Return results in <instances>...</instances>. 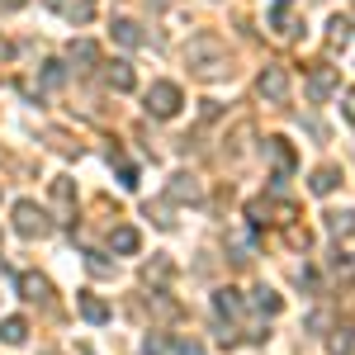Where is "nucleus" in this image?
Wrapping results in <instances>:
<instances>
[{
    "mask_svg": "<svg viewBox=\"0 0 355 355\" xmlns=\"http://www.w3.org/2000/svg\"><path fill=\"white\" fill-rule=\"evenodd\" d=\"M185 62H190L194 76H223L227 71V43H223L218 33H199L185 48Z\"/></svg>",
    "mask_w": 355,
    "mask_h": 355,
    "instance_id": "1",
    "label": "nucleus"
},
{
    "mask_svg": "<svg viewBox=\"0 0 355 355\" xmlns=\"http://www.w3.org/2000/svg\"><path fill=\"white\" fill-rule=\"evenodd\" d=\"M180 105H185V95H180L175 81H152V90H147V114L152 119H175Z\"/></svg>",
    "mask_w": 355,
    "mask_h": 355,
    "instance_id": "2",
    "label": "nucleus"
},
{
    "mask_svg": "<svg viewBox=\"0 0 355 355\" xmlns=\"http://www.w3.org/2000/svg\"><path fill=\"white\" fill-rule=\"evenodd\" d=\"M15 232H19V237H48V232H53V218H48L33 199H19V204H15Z\"/></svg>",
    "mask_w": 355,
    "mask_h": 355,
    "instance_id": "3",
    "label": "nucleus"
},
{
    "mask_svg": "<svg viewBox=\"0 0 355 355\" xmlns=\"http://www.w3.org/2000/svg\"><path fill=\"white\" fill-rule=\"evenodd\" d=\"M256 90H261V100H289V67H279V62H266L261 67V81H256Z\"/></svg>",
    "mask_w": 355,
    "mask_h": 355,
    "instance_id": "4",
    "label": "nucleus"
},
{
    "mask_svg": "<svg viewBox=\"0 0 355 355\" xmlns=\"http://www.w3.org/2000/svg\"><path fill=\"white\" fill-rule=\"evenodd\" d=\"M336 85H341V71H336V67H327V62H318V67L308 71L303 90H308V100H313V105H322V100H327Z\"/></svg>",
    "mask_w": 355,
    "mask_h": 355,
    "instance_id": "5",
    "label": "nucleus"
},
{
    "mask_svg": "<svg viewBox=\"0 0 355 355\" xmlns=\"http://www.w3.org/2000/svg\"><path fill=\"white\" fill-rule=\"evenodd\" d=\"M53 209H57V218H62V223L76 218V185H71L67 175H57V180H53Z\"/></svg>",
    "mask_w": 355,
    "mask_h": 355,
    "instance_id": "6",
    "label": "nucleus"
},
{
    "mask_svg": "<svg viewBox=\"0 0 355 355\" xmlns=\"http://www.w3.org/2000/svg\"><path fill=\"white\" fill-rule=\"evenodd\" d=\"M166 194H171L175 204H199V199H204V185H199L194 175H185V171H180V175H171Z\"/></svg>",
    "mask_w": 355,
    "mask_h": 355,
    "instance_id": "7",
    "label": "nucleus"
},
{
    "mask_svg": "<svg viewBox=\"0 0 355 355\" xmlns=\"http://www.w3.org/2000/svg\"><path fill=\"white\" fill-rule=\"evenodd\" d=\"M43 5H53L62 19H71V24H90L95 19V0H43Z\"/></svg>",
    "mask_w": 355,
    "mask_h": 355,
    "instance_id": "8",
    "label": "nucleus"
},
{
    "mask_svg": "<svg viewBox=\"0 0 355 355\" xmlns=\"http://www.w3.org/2000/svg\"><path fill=\"white\" fill-rule=\"evenodd\" d=\"M270 28L279 33V38H294V33H299V24H294V0H275V10H270Z\"/></svg>",
    "mask_w": 355,
    "mask_h": 355,
    "instance_id": "9",
    "label": "nucleus"
},
{
    "mask_svg": "<svg viewBox=\"0 0 355 355\" xmlns=\"http://www.w3.org/2000/svg\"><path fill=\"white\" fill-rule=\"evenodd\" d=\"M19 294H24L28 303H53V284L43 279V275H19Z\"/></svg>",
    "mask_w": 355,
    "mask_h": 355,
    "instance_id": "10",
    "label": "nucleus"
},
{
    "mask_svg": "<svg viewBox=\"0 0 355 355\" xmlns=\"http://www.w3.org/2000/svg\"><path fill=\"white\" fill-rule=\"evenodd\" d=\"M214 313H218L223 322H232L242 313V294L237 289H214Z\"/></svg>",
    "mask_w": 355,
    "mask_h": 355,
    "instance_id": "11",
    "label": "nucleus"
},
{
    "mask_svg": "<svg viewBox=\"0 0 355 355\" xmlns=\"http://www.w3.org/2000/svg\"><path fill=\"white\" fill-rule=\"evenodd\" d=\"M76 303H81V318H85V322H95V327H100V322H110V303L100 299V294H81Z\"/></svg>",
    "mask_w": 355,
    "mask_h": 355,
    "instance_id": "12",
    "label": "nucleus"
},
{
    "mask_svg": "<svg viewBox=\"0 0 355 355\" xmlns=\"http://www.w3.org/2000/svg\"><path fill=\"white\" fill-rule=\"evenodd\" d=\"M137 242H142V237H137V227H128V223H119V227L110 232V246L119 251V256H133Z\"/></svg>",
    "mask_w": 355,
    "mask_h": 355,
    "instance_id": "13",
    "label": "nucleus"
},
{
    "mask_svg": "<svg viewBox=\"0 0 355 355\" xmlns=\"http://www.w3.org/2000/svg\"><path fill=\"white\" fill-rule=\"evenodd\" d=\"M327 232L346 242V237L355 232V209H331V214H327Z\"/></svg>",
    "mask_w": 355,
    "mask_h": 355,
    "instance_id": "14",
    "label": "nucleus"
},
{
    "mask_svg": "<svg viewBox=\"0 0 355 355\" xmlns=\"http://www.w3.org/2000/svg\"><path fill=\"white\" fill-rule=\"evenodd\" d=\"M0 341H5V346H24L28 341V322L24 318H0Z\"/></svg>",
    "mask_w": 355,
    "mask_h": 355,
    "instance_id": "15",
    "label": "nucleus"
},
{
    "mask_svg": "<svg viewBox=\"0 0 355 355\" xmlns=\"http://www.w3.org/2000/svg\"><path fill=\"white\" fill-rule=\"evenodd\" d=\"M67 62H76V67H95V62H100V48H95L90 38H76V43L67 48Z\"/></svg>",
    "mask_w": 355,
    "mask_h": 355,
    "instance_id": "16",
    "label": "nucleus"
},
{
    "mask_svg": "<svg viewBox=\"0 0 355 355\" xmlns=\"http://www.w3.org/2000/svg\"><path fill=\"white\" fill-rule=\"evenodd\" d=\"M105 81H110L114 90H133V67H128V62H110V67H105Z\"/></svg>",
    "mask_w": 355,
    "mask_h": 355,
    "instance_id": "17",
    "label": "nucleus"
},
{
    "mask_svg": "<svg viewBox=\"0 0 355 355\" xmlns=\"http://www.w3.org/2000/svg\"><path fill=\"white\" fill-rule=\"evenodd\" d=\"M114 43H123V48H137L142 43V28L133 19H114Z\"/></svg>",
    "mask_w": 355,
    "mask_h": 355,
    "instance_id": "18",
    "label": "nucleus"
},
{
    "mask_svg": "<svg viewBox=\"0 0 355 355\" xmlns=\"http://www.w3.org/2000/svg\"><path fill=\"white\" fill-rule=\"evenodd\" d=\"M336 180H341V171H336V166H322V171H313L308 185H313V194H331V190H336Z\"/></svg>",
    "mask_w": 355,
    "mask_h": 355,
    "instance_id": "19",
    "label": "nucleus"
},
{
    "mask_svg": "<svg viewBox=\"0 0 355 355\" xmlns=\"http://www.w3.org/2000/svg\"><path fill=\"white\" fill-rule=\"evenodd\" d=\"M251 308H256V313H266V318H275V313H279V294H275V289H266V284H261V289H256V294H251Z\"/></svg>",
    "mask_w": 355,
    "mask_h": 355,
    "instance_id": "20",
    "label": "nucleus"
},
{
    "mask_svg": "<svg viewBox=\"0 0 355 355\" xmlns=\"http://www.w3.org/2000/svg\"><path fill=\"white\" fill-rule=\"evenodd\" d=\"M327 346H331V355H355V327H336V336Z\"/></svg>",
    "mask_w": 355,
    "mask_h": 355,
    "instance_id": "21",
    "label": "nucleus"
},
{
    "mask_svg": "<svg viewBox=\"0 0 355 355\" xmlns=\"http://www.w3.org/2000/svg\"><path fill=\"white\" fill-rule=\"evenodd\" d=\"M346 38H351V19L336 15V19H331V43H346Z\"/></svg>",
    "mask_w": 355,
    "mask_h": 355,
    "instance_id": "22",
    "label": "nucleus"
},
{
    "mask_svg": "<svg viewBox=\"0 0 355 355\" xmlns=\"http://www.w3.org/2000/svg\"><path fill=\"white\" fill-rule=\"evenodd\" d=\"M142 351H147V355H166V336H162V331H152V336L142 341Z\"/></svg>",
    "mask_w": 355,
    "mask_h": 355,
    "instance_id": "23",
    "label": "nucleus"
},
{
    "mask_svg": "<svg viewBox=\"0 0 355 355\" xmlns=\"http://www.w3.org/2000/svg\"><path fill=\"white\" fill-rule=\"evenodd\" d=\"M246 214H251V223H256V227H261V223L270 218V204H266V199H256V204H251V209H246Z\"/></svg>",
    "mask_w": 355,
    "mask_h": 355,
    "instance_id": "24",
    "label": "nucleus"
},
{
    "mask_svg": "<svg viewBox=\"0 0 355 355\" xmlns=\"http://www.w3.org/2000/svg\"><path fill=\"white\" fill-rule=\"evenodd\" d=\"M85 266H90V275H114V266H110V261H105V256H90Z\"/></svg>",
    "mask_w": 355,
    "mask_h": 355,
    "instance_id": "25",
    "label": "nucleus"
},
{
    "mask_svg": "<svg viewBox=\"0 0 355 355\" xmlns=\"http://www.w3.org/2000/svg\"><path fill=\"white\" fill-rule=\"evenodd\" d=\"M62 76H67V71H62V62H48V71H43V81H48V85H62Z\"/></svg>",
    "mask_w": 355,
    "mask_h": 355,
    "instance_id": "26",
    "label": "nucleus"
},
{
    "mask_svg": "<svg viewBox=\"0 0 355 355\" xmlns=\"http://www.w3.org/2000/svg\"><path fill=\"white\" fill-rule=\"evenodd\" d=\"M341 114H346V119L355 123V90H346V100H341Z\"/></svg>",
    "mask_w": 355,
    "mask_h": 355,
    "instance_id": "27",
    "label": "nucleus"
},
{
    "mask_svg": "<svg viewBox=\"0 0 355 355\" xmlns=\"http://www.w3.org/2000/svg\"><path fill=\"white\" fill-rule=\"evenodd\" d=\"M180 355H204V351H199L194 341H185V346H180Z\"/></svg>",
    "mask_w": 355,
    "mask_h": 355,
    "instance_id": "28",
    "label": "nucleus"
},
{
    "mask_svg": "<svg viewBox=\"0 0 355 355\" xmlns=\"http://www.w3.org/2000/svg\"><path fill=\"white\" fill-rule=\"evenodd\" d=\"M10 57H15V48H10V43H0V62H10Z\"/></svg>",
    "mask_w": 355,
    "mask_h": 355,
    "instance_id": "29",
    "label": "nucleus"
},
{
    "mask_svg": "<svg viewBox=\"0 0 355 355\" xmlns=\"http://www.w3.org/2000/svg\"><path fill=\"white\" fill-rule=\"evenodd\" d=\"M19 5H24V0H0V10H19Z\"/></svg>",
    "mask_w": 355,
    "mask_h": 355,
    "instance_id": "30",
    "label": "nucleus"
},
{
    "mask_svg": "<svg viewBox=\"0 0 355 355\" xmlns=\"http://www.w3.org/2000/svg\"><path fill=\"white\" fill-rule=\"evenodd\" d=\"M351 5H355V0H351Z\"/></svg>",
    "mask_w": 355,
    "mask_h": 355,
    "instance_id": "31",
    "label": "nucleus"
}]
</instances>
